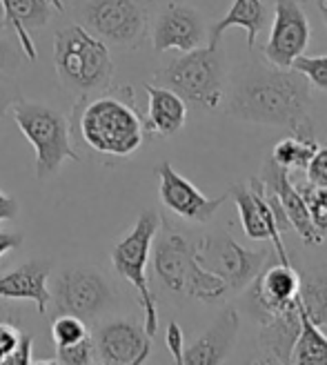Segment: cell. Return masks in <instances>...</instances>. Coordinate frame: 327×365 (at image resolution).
<instances>
[{
  "label": "cell",
  "mask_w": 327,
  "mask_h": 365,
  "mask_svg": "<svg viewBox=\"0 0 327 365\" xmlns=\"http://www.w3.org/2000/svg\"><path fill=\"white\" fill-rule=\"evenodd\" d=\"M158 196L160 203L165 205L174 216L183 218L187 223H207L212 216L221 210L223 203L229 200V192L207 198L194 182H190L185 176H180L172 163L162 160L158 165Z\"/></svg>",
  "instance_id": "cell-14"
},
{
  "label": "cell",
  "mask_w": 327,
  "mask_h": 365,
  "mask_svg": "<svg viewBox=\"0 0 327 365\" xmlns=\"http://www.w3.org/2000/svg\"><path fill=\"white\" fill-rule=\"evenodd\" d=\"M18 210L21 207H18V203L11 196L0 192V221H11V218L18 216Z\"/></svg>",
  "instance_id": "cell-36"
},
{
  "label": "cell",
  "mask_w": 327,
  "mask_h": 365,
  "mask_svg": "<svg viewBox=\"0 0 327 365\" xmlns=\"http://www.w3.org/2000/svg\"><path fill=\"white\" fill-rule=\"evenodd\" d=\"M33 363H61V365H92L96 363V350H94V339L85 336L83 341L74 343V345H63V348H56V354L53 359H41Z\"/></svg>",
  "instance_id": "cell-27"
},
{
  "label": "cell",
  "mask_w": 327,
  "mask_h": 365,
  "mask_svg": "<svg viewBox=\"0 0 327 365\" xmlns=\"http://www.w3.org/2000/svg\"><path fill=\"white\" fill-rule=\"evenodd\" d=\"M229 112L234 118L256 125L285 127L289 134H314L312 85L296 69L254 63L236 81Z\"/></svg>",
  "instance_id": "cell-1"
},
{
  "label": "cell",
  "mask_w": 327,
  "mask_h": 365,
  "mask_svg": "<svg viewBox=\"0 0 327 365\" xmlns=\"http://www.w3.org/2000/svg\"><path fill=\"white\" fill-rule=\"evenodd\" d=\"M299 305L316 325L327 327V263L307 267L299 274Z\"/></svg>",
  "instance_id": "cell-24"
},
{
  "label": "cell",
  "mask_w": 327,
  "mask_h": 365,
  "mask_svg": "<svg viewBox=\"0 0 327 365\" xmlns=\"http://www.w3.org/2000/svg\"><path fill=\"white\" fill-rule=\"evenodd\" d=\"M165 341H167V350L172 354V359L176 363L183 365V352H185V339H183V330H180V325L176 321H170L167 325V334H165Z\"/></svg>",
  "instance_id": "cell-33"
},
{
  "label": "cell",
  "mask_w": 327,
  "mask_h": 365,
  "mask_svg": "<svg viewBox=\"0 0 327 365\" xmlns=\"http://www.w3.org/2000/svg\"><path fill=\"white\" fill-rule=\"evenodd\" d=\"M31 334H25L21 332V339H18V345L14 348V352L5 359L3 365H29L33 363V356H31Z\"/></svg>",
  "instance_id": "cell-34"
},
{
  "label": "cell",
  "mask_w": 327,
  "mask_h": 365,
  "mask_svg": "<svg viewBox=\"0 0 327 365\" xmlns=\"http://www.w3.org/2000/svg\"><path fill=\"white\" fill-rule=\"evenodd\" d=\"M241 319L234 307H225L216 321L207 327V332L198 336L183 352V363L194 365H218L225 363L234 350L236 336H239Z\"/></svg>",
  "instance_id": "cell-19"
},
{
  "label": "cell",
  "mask_w": 327,
  "mask_h": 365,
  "mask_svg": "<svg viewBox=\"0 0 327 365\" xmlns=\"http://www.w3.org/2000/svg\"><path fill=\"white\" fill-rule=\"evenodd\" d=\"M49 303L58 314H74L85 323H94L114 303V285L94 265H71L63 269L49 289Z\"/></svg>",
  "instance_id": "cell-9"
},
{
  "label": "cell",
  "mask_w": 327,
  "mask_h": 365,
  "mask_svg": "<svg viewBox=\"0 0 327 365\" xmlns=\"http://www.w3.org/2000/svg\"><path fill=\"white\" fill-rule=\"evenodd\" d=\"M21 339V330H18V323L9 321H0V363H5V359L14 352Z\"/></svg>",
  "instance_id": "cell-32"
},
{
  "label": "cell",
  "mask_w": 327,
  "mask_h": 365,
  "mask_svg": "<svg viewBox=\"0 0 327 365\" xmlns=\"http://www.w3.org/2000/svg\"><path fill=\"white\" fill-rule=\"evenodd\" d=\"M263 180V185L269 194H274V198L279 200V205L283 207L285 216L292 230H296V234L303 239L305 245H321L325 234L314 225L312 214L307 210L305 198L299 190V185H294L292 178H289V172L281 165H276L274 160L267 158L263 174L259 176Z\"/></svg>",
  "instance_id": "cell-17"
},
{
  "label": "cell",
  "mask_w": 327,
  "mask_h": 365,
  "mask_svg": "<svg viewBox=\"0 0 327 365\" xmlns=\"http://www.w3.org/2000/svg\"><path fill=\"white\" fill-rule=\"evenodd\" d=\"M307 182L314 187H327V145H318V150L314 152L310 165L305 168Z\"/></svg>",
  "instance_id": "cell-31"
},
{
  "label": "cell",
  "mask_w": 327,
  "mask_h": 365,
  "mask_svg": "<svg viewBox=\"0 0 327 365\" xmlns=\"http://www.w3.org/2000/svg\"><path fill=\"white\" fill-rule=\"evenodd\" d=\"M318 150V140L316 136H307V134H289L285 138H281L274 150H271V160L276 165L285 168L287 172L292 170H303L310 165V160L314 156V152Z\"/></svg>",
  "instance_id": "cell-26"
},
{
  "label": "cell",
  "mask_w": 327,
  "mask_h": 365,
  "mask_svg": "<svg viewBox=\"0 0 327 365\" xmlns=\"http://www.w3.org/2000/svg\"><path fill=\"white\" fill-rule=\"evenodd\" d=\"M318 11L323 16V23H325V29H327V0H318Z\"/></svg>",
  "instance_id": "cell-39"
},
{
  "label": "cell",
  "mask_w": 327,
  "mask_h": 365,
  "mask_svg": "<svg viewBox=\"0 0 327 365\" xmlns=\"http://www.w3.org/2000/svg\"><path fill=\"white\" fill-rule=\"evenodd\" d=\"M292 69L303 74L307 83L314 85L316 89L327 91V53H323V56H305V53H301L292 63Z\"/></svg>",
  "instance_id": "cell-29"
},
{
  "label": "cell",
  "mask_w": 327,
  "mask_h": 365,
  "mask_svg": "<svg viewBox=\"0 0 327 365\" xmlns=\"http://www.w3.org/2000/svg\"><path fill=\"white\" fill-rule=\"evenodd\" d=\"M23 245V236L14 232H0V257Z\"/></svg>",
  "instance_id": "cell-37"
},
{
  "label": "cell",
  "mask_w": 327,
  "mask_h": 365,
  "mask_svg": "<svg viewBox=\"0 0 327 365\" xmlns=\"http://www.w3.org/2000/svg\"><path fill=\"white\" fill-rule=\"evenodd\" d=\"M194 245L198 263L221 277L232 292L245 289L274 254V247H265L261 252L247 250L227 232H212Z\"/></svg>",
  "instance_id": "cell-11"
},
{
  "label": "cell",
  "mask_w": 327,
  "mask_h": 365,
  "mask_svg": "<svg viewBox=\"0 0 327 365\" xmlns=\"http://www.w3.org/2000/svg\"><path fill=\"white\" fill-rule=\"evenodd\" d=\"M158 236V234H156ZM154 250V272L160 283L174 294L192 297L205 303L223 301L229 294V285L205 269L196 259V245L185 234L172 227H162V234L152 243Z\"/></svg>",
  "instance_id": "cell-3"
},
{
  "label": "cell",
  "mask_w": 327,
  "mask_h": 365,
  "mask_svg": "<svg viewBox=\"0 0 327 365\" xmlns=\"http://www.w3.org/2000/svg\"><path fill=\"white\" fill-rule=\"evenodd\" d=\"M53 67L61 83L76 94L105 89L114 76L109 47L83 25H69L53 38Z\"/></svg>",
  "instance_id": "cell-5"
},
{
  "label": "cell",
  "mask_w": 327,
  "mask_h": 365,
  "mask_svg": "<svg viewBox=\"0 0 327 365\" xmlns=\"http://www.w3.org/2000/svg\"><path fill=\"white\" fill-rule=\"evenodd\" d=\"M154 85L167 87L198 109H218L225 98V51L221 45H203L183 51L160 67Z\"/></svg>",
  "instance_id": "cell-4"
},
{
  "label": "cell",
  "mask_w": 327,
  "mask_h": 365,
  "mask_svg": "<svg viewBox=\"0 0 327 365\" xmlns=\"http://www.w3.org/2000/svg\"><path fill=\"white\" fill-rule=\"evenodd\" d=\"M207 25L203 14L192 5L172 3L162 9L152 25V45L160 51H192L207 45Z\"/></svg>",
  "instance_id": "cell-16"
},
{
  "label": "cell",
  "mask_w": 327,
  "mask_h": 365,
  "mask_svg": "<svg viewBox=\"0 0 327 365\" xmlns=\"http://www.w3.org/2000/svg\"><path fill=\"white\" fill-rule=\"evenodd\" d=\"M305 203H307V210L312 214V221L314 225L325 234L327 232V187H314L310 182H305V185H299Z\"/></svg>",
  "instance_id": "cell-30"
},
{
  "label": "cell",
  "mask_w": 327,
  "mask_h": 365,
  "mask_svg": "<svg viewBox=\"0 0 327 365\" xmlns=\"http://www.w3.org/2000/svg\"><path fill=\"white\" fill-rule=\"evenodd\" d=\"M229 198L234 200L241 216V225L247 239L251 241H271L279 261H289L287 250L281 236L292 230L283 207L274 194H269L261 178H251L245 185L236 182L229 190Z\"/></svg>",
  "instance_id": "cell-10"
},
{
  "label": "cell",
  "mask_w": 327,
  "mask_h": 365,
  "mask_svg": "<svg viewBox=\"0 0 327 365\" xmlns=\"http://www.w3.org/2000/svg\"><path fill=\"white\" fill-rule=\"evenodd\" d=\"M301 330V309L294 301L259 321L256 356L263 363H292L294 341Z\"/></svg>",
  "instance_id": "cell-18"
},
{
  "label": "cell",
  "mask_w": 327,
  "mask_h": 365,
  "mask_svg": "<svg viewBox=\"0 0 327 365\" xmlns=\"http://www.w3.org/2000/svg\"><path fill=\"white\" fill-rule=\"evenodd\" d=\"M53 14V5L49 0H7L5 9V25H11L21 49L29 61L36 58V45L31 41L29 29H43Z\"/></svg>",
  "instance_id": "cell-23"
},
{
  "label": "cell",
  "mask_w": 327,
  "mask_h": 365,
  "mask_svg": "<svg viewBox=\"0 0 327 365\" xmlns=\"http://www.w3.org/2000/svg\"><path fill=\"white\" fill-rule=\"evenodd\" d=\"M150 98L147 107V123L145 130L154 132L160 138H170L176 132L183 130V125L187 123V103L180 98L176 91L160 87V85H145Z\"/></svg>",
  "instance_id": "cell-21"
},
{
  "label": "cell",
  "mask_w": 327,
  "mask_h": 365,
  "mask_svg": "<svg viewBox=\"0 0 327 365\" xmlns=\"http://www.w3.org/2000/svg\"><path fill=\"white\" fill-rule=\"evenodd\" d=\"M87 336V323L74 314H58L51 321V339L56 348L63 345H74Z\"/></svg>",
  "instance_id": "cell-28"
},
{
  "label": "cell",
  "mask_w": 327,
  "mask_h": 365,
  "mask_svg": "<svg viewBox=\"0 0 327 365\" xmlns=\"http://www.w3.org/2000/svg\"><path fill=\"white\" fill-rule=\"evenodd\" d=\"M267 25V7L265 0H234L229 11L214 23L207 31V45H221V38L227 29L241 27L247 34V47L254 49L259 34Z\"/></svg>",
  "instance_id": "cell-22"
},
{
  "label": "cell",
  "mask_w": 327,
  "mask_h": 365,
  "mask_svg": "<svg viewBox=\"0 0 327 365\" xmlns=\"http://www.w3.org/2000/svg\"><path fill=\"white\" fill-rule=\"evenodd\" d=\"M9 112L36 152L38 178L58 174L63 160H81L69 140V120L58 109L43 103H29L21 96L9 107Z\"/></svg>",
  "instance_id": "cell-6"
},
{
  "label": "cell",
  "mask_w": 327,
  "mask_h": 365,
  "mask_svg": "<svg viewBox=\"0 0 327 365\" xmlns=\"http://www.w3.org/2000/svg\"><path fill=\"white\" fill-rule=\"evenodd\" d=\"M18 98H21V89L16 87V83L0 76V116H3Z\"/></svg>",
  "instance_id": "cell-35"
},
{
  "label": "cell",
  "mask_w": 327,
  "mask_h": 365,
  "mask_svg": "<svg viewBox=\"0 0 327 365\" xmlns=\"http://www.w3.org/2000/svg\"><path fill=\"white\" fill-rule=\"evenodd\" d=\"M49 274H51V263L36 259L27 261L21 267H16L0 277V299L5 301H33L36 309L41 314L47 312L49 307Z\"/></svg>",
  "instance_id": "cell-20"
},
{
  "label": "cell",
  "mask_w": 327,
  "mask_h": 365,
  "mask_svg": "<svg viewBox=\"0 0 327 365\" xmlns=\"http://www.w3.org/2000/svg\"><path fill=\"white\" fill-rule=\"evenodd\" d=\"M49 3L53 5V9H56V11H65V5H63V0H49Z\"/></svg>",
  "instance_id": "cell-40"
},
{
  "label": "cell",
  "mask_w": 327,
  "mask_h": 365,
  "mask_svg": "<svg viewBox=\"0 0 327 365\" xmlns=\"http://www.w3.org/2000/svg\"><path fill=\"white\" fill-rule=\"evenodd\" d=\"M296 292L299 274L292 267V261H279L276 257H271L256 274V279L245 287L243 305L254 319L261 321L287 307L294 301Z\"/></svg>",
  "instance_id": "cell-13"
},
{
  "label": "cell",
  "mask_w": 327,
  "mask_h": 365,
  "mask_svg": "<svg viewBox=\"0 0 327 365\" xmlns=\"http://www.w3.org/2000/svg\"><path fill=\"white\" fill-rule=\"evenodd\" d=\"M310 38V18L299 0H276L274 23H271L269 41L263 49L265 63L279 69H289L301 53H305Z\"/></svg>",
  "instance_id": "cell-12"
},
{
  "label": "cell",
  "mask_w": 327,
  "mask_h": 365,
  "mask_svg": "<svg viewBox=\"0 0 327 365\" xmlns=\"http://www.w3.org/2000/svg\"><path fill=\"white\" fill-rule=\"evenodd\" d=\"M78 25L107 47L136 49L150 34V14L142 0H78Z\"/></svg>",
  "instance_id": "cell-8"
},
{
  "label": "cell",
  "mask_w": 327,
  "mask_h": 365,
  "mask_svg": "<svg viewBox=\"0 0 327 365\" xmlns=\"http://www.w3.org/2000/svg\"><path fill=\"white\" fill-rule=\"evenodd\" d=\"M299 309H301V330H299V336L294 341L292 363L327 365V334L323 332L321 325H316L310 317L305 314V309L301 305H299Z\"/></svg>",
  "instance_id": "cell-25"
},
{
  "label": "cell",
  "mask_w": 327,
  "mask_h": 365,
  "mask_svg": "<svg viewBox=\"0 0 327 365\" xmlns=\"http://www.w3.org/2000/svg\"><path fill=\"white\" fill-rule=\"evenodd\" d=\"M160 225L162 221L158 212L145 210L136 218L134 227L112 247V265L116 274L127 283H132L134 289L138 292V303L145 314L142 327L150 336H154L158 330V307H156V297L147 279V263L152 257V243L156 239Z\"/></svg>",
  "instance_id": "cell-7"
},
{
  "label": "cell",
  "mask_w": 327,
  "mask_h": 365,
  "mask_svg": "<svg viewBox=\"0 0 327 365\" xmlns=\"http://www.w3.org/2000/svg\"><path fill=\"white\" fill-rule=\"evenodd\" d=\"M0 56H3V49H0Z\"/></svg>",
  "instance_id": "cell-41"
},
{
  "label": "cell",
  "mask_w": 327,
  "mask_h": 365,
  "mask_svg": "<svg viewBox=\"0 0 327 365\" xmlns=\"http://www.w3.org/2000/svg\"><path fill=\"white\" fill-rule=\"evenodd\" d=\"M0 321H9V323H18L16 314H14V309L11 305L5 303V299H0Z\"/></svg>",
  "instance_id": "cell-38"
},
{
  "label": "cell",
  "mask_w": 327,
  "mask_h": 365,
  "mask_svg": "<svg viewBox=\"0 0 327 365\" xmlns=\"http://www.w3.org/2000/svg\"><path fill=\"white\" fill-rule=\"evenodd\" d=\"M78 127L83 140L94 152L116 158L138 152L147 134L130 87L89 101L81 112Z\"/></svg>",
  "instance_id": "cell-2"
},
{
  "label": "cell",
  "mask_w": 327,
  "mask_h": 365,
  "mask_svg": "<svg viewBox=\"0 0 327 365\" xmlns=\"http://www.w3.org/2000/svg\"><path fill=\"white\" fill-rule=\"evenodd\" d=\"M94 339L96 363L140 365L152 354V336L132 319H114L103 323Z\"/></svg>",
  "instance_id": "cell-15"
}]
</instances>
